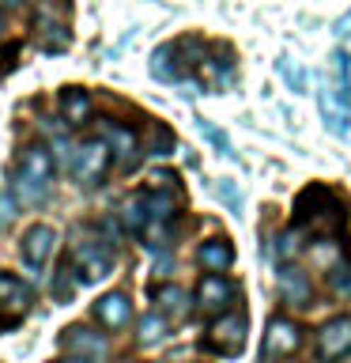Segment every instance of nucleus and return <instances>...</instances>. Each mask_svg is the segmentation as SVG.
<instances>
[{
	"label": "nucleus",
	"mask_w": 351,
	"mask_h": 363,
	"mask_svg": "<svg viewBox=\"0 0 351 363\" xmlns=\"http://www.w3.org/2000/svg\"><path fill=\"white\" fill-rule=\"evenodd\" d=\"M34 27H38V38H42V50H68V42H72V34H68V27L64 23H53L50 19V8H42L38 11V23H34Z\"/></svg>",
	"instance_id": "16"
},
{
	"label": "nucleus",
	"mask_w": 351,
	"mask_h": 363,
	"mask_svg": "<svg viewBox=\"0 0 351 363\" xmlns=\"http://www.w3.org/2000/svg\"><path fill=\"white\" fill-rule=\"evenodd\" d=\"M16 8H23V0H0V11H16Z\"/></svg>",
	"instance_id": "33"
},
{
	"label": "nucleus",
	"mask_w": 351,
	"mask_h": 363,
	"mask_svg": "<svg viewBox=\"0 0 351 363\" xmlns=\"http://www.w3.org/2000/svg\"><path fill=\"white\" fill-rule=\"evenodd\" d=\"M242 345H246V314L242 311L223 314L219 322L212 325V348H219L223 356H238Z\"/></svg>",
	"instance_id": "6"
},
{
	"label": "nucleus",
	"mask_w": 351,
	"mask_h": 363,
	"mask_svg": "<svg viewBox=\"0 0 351 363\" xmlns=\"http://www.w3.org/2000/svg\"><path fill=\"white\" fill-rule=\"evenodd\" d=\"M106 163H110V144L106 140H87V144H79L76 155H72V174L91 186V182H98L106 174Z\"/></svg>",
	"instance_id": "5"
},
{
	"label": "nucleus",
	"mask_w": 351,
	"mask_h": 363,
	"mask_svg": "<svg viewBox=\"0 0 351 363\" xmlns=\"http://www.w3.org/2000/svg\"><path fill=\"white\" fill-rule=\"evenodd\" d=\"M333 72L340 76V95H347V53L344 50H340V53H333Z\"/></svg>",
	"instance_id": "29"
},
{
	"label": "nucleus",
	"mask_w": 351,
	"mask_h": 363,
	"mask_svg": "<svg viewBox=\"0 0 351 363\" xmlns=\"http://www.w3.org/2000/svg\"><path fill=\"white\" fill-rule=\"evenodd\" d=\"M140 345H159V340L166 337V314H159V311H151V314H144L140 318Z\"/></svg>",
	"instance_id": "22"
},
{
	"label": "nucleus",
	"mask_w": 351,
	"mask_h": 363,
	"mask_svg": "<svg viewBox=\"0 0 351 363\" xmlns=\"http://www.w3.org/2000/svg\"><path fill=\"white\" fill-rule=\"evenodd\" d=\"M197 261H200V269H208V272H226L234 265V250L226 238H208V242H200Z\"/></svg>",
	"instance_id": "13"
},
{
	"label": "nucleus",
	"mask_w": 351,
	"mask_h": 363,
	"mask_svg": "<svg viewBox=\"0 0 351 363\" xmlns=\"http://www.w3.org/2000/svg\"><path fill=\"white\" fill-rule=\"evenodd\" d=\"M61 348L68 352V356H79V359H102V356H106V340H102L95 329H87V325L64 329Z\"/></svg>",
	"instance_id": "7"
},
{
	"label": "nucleus",
	"mask_w": 351,
	"mask_h": 363,
	"mask_svg": "<svg viewBox=\"0 0 351 363\" xmlns=\"http://www.w3.org/2000/svg\"><path fill=\"white\" fill-rule=\"evenodd\" d=\"M280 72L287 76V84H291V91H302V76H299V68H294V65L287 61V57H283V61H280Z\"/></svg>",
	"instance_id": "30"
},
{
	"label": "nucleus",
	"mask_w": 351,
	"mask_h": 363,
	"mask_svg": "<svg viewBox=\"0 0 351 363\" xmlns=\"http://www.w3.org/2000/svg\"><path fill=\"white\" fill-rule=\"evenodd\" d=\"M333 257H340V242H333V238L310 246V265L313 269H333Z\"/></svg>",
	"instance_id": "24"
},
{
	"label": "nucleus",
	"mask_w": 351,
	"mask_h": 363,
	"mask_svg": "<svg viewBox=\"0 0 351 363\" xmlns=\"http://www.w3.org/2000/svg\"><path fill=\"white\" fill-rule=\"evenodd\" d=\"M19 170L30 174V178H38V182H50L53 178V155L34 144V147H27V152L19 155Z\"/></svg>",
	"instance_id": "17"
},
{
	"label": "nucleus",
	"mask_w": 351,
	"mask_h": 363,
	"mask_svg": "<svg viewBox=\"0 0 351 363\" xmlns=\"http://www.w3.org/2000/svg\"><path fill=\"white\" fill-rule=\"evenodd\" d=\"M238 299V284H231L223 272H208L197 284V306L204 314H223L226 306Z\"/></svg>",
	"instance_id": "3"
},
{
	"label": "nucleus",
	"mask_w": 351,
	"mask_h": 363,
	"mask_svg": "<svg viewBox=\"0 0 351 363\" xmlns=\"http://www.w3.org/2000/svg\"><path fill=\"white\" fill-rule=\"evenodd\" d=\"M155 303H159V311H163L166 318H181V314L189 311V295L181 291V288H174V284L159 288V291H155Z\"/></svg>",
	"instance_id": "19"
},
{
	"label": "nucleus",
	"mask_w": 351,
	"mask_h": 363,
	"mask_svg": "<svg viewBox=\"0 0 351 363\" xmlns=\"http://www.w3.org/2000/svg\"><path fill=\"white\" fill-rule=\"evenodd\" d=\"M317 99H321V113H325L328 133L347 136V133H351V106H347V95H340V99H336V91L321 87V91H317Z\"/></svg>",
	"instance_id": "11"
},
{
	"label": "nucleus",
	"mask_w": 351,
	"mask_h": 363,
	"mask_svg": "<svg viewBox=\"0 0 351 363\" xmlns=\"http://www.w3.org/2000/svg\"><path fill=\"white\" fill-rule=\"evenodd\" d=\"M299 235H302V227H294V231H287L280 238V257L283 261H291L294 254H299Z\"/></svg>",
	"instance_id": "28"
},
{
	"label": "nucleus",
	"mask_w": 351,
	"mask_h": 363,
	"mask_svg": "<svg viewBox=\"0 0 351 363\" xmlns=\"http://www.w3.org/2000/svg\"><path fill=\"white\" fill-rule=\"evenodd\" d=\"M95 318H98V325H102V329H125V325H129V318H132L129 295H125V291L102 295V299L95 303Z\"/></svg>",
	"instance_id": "8"
},
{
	"label": "nucleus",
	"mask_w": 351,
	"mask_h": 363,
	"mask_svg": "<svg viewBox=\"0 0 351 363\" xmlns=\"http://www.w3.org/2000/svg\"><path fill=\"white\" fill-rule=\"evenodd\" d=\"M166 152H174V133L166 125H155L151 129V155H166Z\"/></svg>",
	"instance_id": "26"
},
{
	"label": "nucleus",
	"mask_w": 351,
	"mask_h": 363,
	"mask_svg": "<svg viewBox=\"0 0 351 363\" xmlns=\"http://www.w3.org/2000/svg\"><path fill=\"white\" fill-rule=\"evenodd\" d=\"M219 193L226 197V204H238V193H234V186H231V182H223V186H219Z\"/></svg>",
	"instance_id": "32"
},
{
	"label": "nucleus",
	"mask_w": 351,
	"mask_h": 363,
	"mask_svg": "<svg viewBox=\"0 0 351 363\" xmlns=\"http://www.w3.org/2000/svg\"><path fill=\"white\" fill-rule=\"evenodd\" d=\"M178 45H159L151 53V76L155 79H178Z\"/></svg>",
	"instance_id": "21"
},
{
	"label": "nucleus",
	"mask_w": 351,
	"mask_h": 363,
	"mask_svg": "<svg viewBox=\"0 0 351 363\" xmlns=\"http://www.w3.org/2000/svg\"><path fill=\"white\" fill-rule=\"evenodd\" d=\"M336 34H340V38H351V11L336 19Z\"/></svg>",
	"instance_id": "31"
},
{
	"label": "nucleus",
	"mask_w": 351,
	"mask_h": 363,
	"mask_svg": "<svg viewBox=\"0 0 351 363\" xmlns=\"http://www.w3.org/2000/svg\"><path fill=\"white\" fill-rule=\"evenodd\" d=\"M98 133H102V140L110 144L113 155H121L125 163H132V152H136V133L132 129H125L117 121H98Z\"/></svg>",
	"instance_id": "14"
},
{
	"label": "nucleus",
	"mask_w": 351,
	"mask_h": 363,
	"mask_svg": "<svg viewBox=\"0 0 351 363\" xmlns=\"http://www.w3.org/2000/svg\"><path fill=\"white\" fill-rule=\"evenodd\" d=\"M147 220H151V208H147V197H129L121 204V223L129 227L132 235H144Z\"/></svg>",
	"instance_id": "18"
},
{
	"label": "nucleus",
	"mask_w": 351,
	"mask_h": 363,
	"mask_svg": "<svg viewBox=\"0 0 351 363\" xmlns=\"http://www.w3.org/2000/svg\"><path fill=\"white\" fill-rule=\"evenodd\" d=\"M317 356L321 359H344L351 356V314L333 318L317 329Z\"/></svg>",
	"instance_id": "4"
},
{
	"label": "nucleus",
	"mask_w": 351,
	"mask_h": 363,
	"mask_svg": "<svg viewBox=\"0 0 351 363\" xmlns=\"http://www.w3.org/2000/svg\"><path fill=\"white\" fill-rule=\"evenodd\" d=\"M302 348V325L291 318H272L265 329V345H260V359H291Z\"/></svg>",
	"instance_id": "2"
},
{
	"label": "nucleus",
	"mask_w": 351,
	"mask_h": 363,
	"mask_svg": "<svg viewBox=\"0 0 351 363\" xmlns=\"http://www.w3.org/2000/svg\"><path fill=\"white\" fill-rule=\"evenodd\" d=\"M200 133L208 136V144H212V147H215V152H219V155H234V152H231V140H226V136H223L219 129H212L208 121H200Z\"/></svg>",
	"instance_id": "27"
},
{
	"label": "nucleus",
	"mask_w": 351,
	"mask_h": 363,
	"mask_svg": "<svg viewBox=\"0 0 351 363\" xmlns=\"http://www.w3.org/2000/svg\"><path fill=\"white\" fill-rule=\"evenodd\" d=\"M72 261L79 265V280H102V277H110V269H113V246L106 238L79 235L76 246H72Z\"/></svg>",
	"instance_id": "1"
},
{
	"label": "nucleus",
	"mask_w": 351,
	"mask_h": 363,
	"mask_svg": "<svg viewBox=\"0 0 351 363\" xmlns=\"http://www.w3.org/2000/svg\"><path fill=\"white\" fill-rule=\"evenodd\" d=\"M280 295H283V303H291V306H310V299H313L310 277L294 265H283L280 269Z\"/></svg>",
	"instance_id": "12"
},
{
	"label": "nucleus",
	"mask_w": 351,
	"mask_h": 363,
	"mask_svg": "<svg viewBox=\"0 0 351 363\" xmlns=\"http://www.w3.org/2000/svg\"><path fill=\"white\" fill-rule=\"evenodd\" d=\"M121 363H132V359H121Z\"/></svg>",
	"instance_id": "35"
},
{
	"label": "nucleus",
	"mask_w": 351,
	"mask_h": 363,
	"mask_svg": "<svg viewBox=\"0 0 351 363\" xmlns=\"http://www.w3.org/2000/svg\"><path fill=\"white\" fill-rule=\"evenodd\" d=\"M53 242H57L53 227H45V223H34L30 231L23 235V261H27L30 269H42V265H45V257L53 254Z\"/></svg>",
	"instance_id": "10"
},
{
	"label": "nucleus",
	"mask_w": 351,
	"mask_h": 363,
	"mask_svg": "<svg viewBox=\"0 0 351 363\" xmlns=\"http://www.w3.org/2000/svg\"><path fill=\"white\" fill-rule=\"evenodd\" d=\"M61 118H64V125H84L91 118V95L84 87H64L61 91Z\"/></svg>",
	"instance_id": "15"
},
{
	"label": "nucleus",
	"mask_w": 351,
	"mask_h": 363,
	"mask_svg": "<svg viewBox=\"0 0 351 363\" xmlns=\"http://www.w3.org/2000/svg\"><path fill=\"white\" fill-rule=\"evenodd\" d=\"M57 363H91V359H79V356H68V359H57Z\"/></svg>",
	"instance_id": "34"
},
{
	"label": "nucleus",
	"mask_w": 351,
	"mask_h": 363,
	"mask_svg": "<svg viewBox=\"0 0 351 363\" xmlns=\"http://www.w3.org/2000/svg\"><path fill=\"white\" fill-rule=\"evenodd\" d=\"M30 291L23 288V280H16L11 272H0V318L4 322H16L19 314H27Z\"/></svg>",
	"instance_id": "9"
},
{
	"label": "nucleus",
	"mask_w": 351,
	"mask_h": 363,
	"mask_svg": "<svg viewBox=\"0 0 351 363\" xmlns=\"http://www.w3.org/2000/svg\"><path fill=\"white\" fill-rule=\"evenodd\" d=\"M45 193H50V182H38L30 174H23V170H16V197L23 204H42Z\"/></svg>",
	"instance_id": "20"
},
{
	"label": "nucleus",
	"mask_w": 351,
	"mask_h": 363,
	"mask_svg": "<svg viewBox=\"0 0 351 363\" xmlns=\"http://www.w3.org/2000/svg\"><path fill=\"white\" fill-rule=\"evenodd\" d=\"M147 208H151V223L174 220V197H170V193H155V197H147Z\"/></svg>",
	"instance_id": "25"
},
{
	"label": "nucleus",
	"mask_w": 351,
	"mask_h": 363,
	"mask_svg": "<svg viewBox=\"0 0 351 363\" xmlns=\"http://www.w3.org/2000/svg\"><path fill=\"white\" fill-rule=\"evenodd\" d=\"M328 291L340 295V299H351V257L336 261V265L328 269Z\"/></svg>",
	"instance_id": "23"
}]
</instances>
